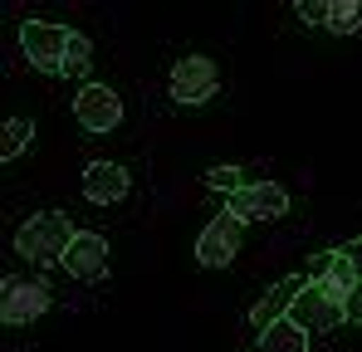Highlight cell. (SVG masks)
I'll use <instances>...</instances> for the list:
<instances>
[{
    "mask_svg": "<svg viewBox=\"0 0 362 352\" xmlns=\"http://www.w3.org/2000/svg\"><path fill=\"white\" fill-rule=\"evenodd\" d=\"M64 269H69V279H78V284H98V279L108 274V240L93 235V230H78L74 245H69V254H64Z\"/></svg>",
    "mask_w": 362,
    "mask_h": 352,
    "instance_id": "9",
    "label": "cell"
},
{
    "mask_svg": "<svg viewBox=\"0 0 362 352\" xmlns=\"http://www.w3.org/2000/svg\"><path fill=\"white\" fill-rule=\"evenodd\" d=\"M74 117H78V127H88V132H113L122 122V98L108 83H83L78 98H74Z\"/></svg>",
    "mask_w": 362,
    "mask_h": 352,
    "instance_id": "8",
    "label": "cell"
},
{
    "mask_svg": "<svg viewBox=\"0 0 362 352\" xmlns=\"http://www.w3.org/2000/svg\"><path fill=\"white\" fill-rule=\"evenodd\" d=\"M74 235L78 230L69 225L64 211H40V216H30V221L15 230V254H20V259H35V264H64Z\"/></svg>",
    "mask_w": 362,
    "mask_h": 352,
    "instance_id": "1",
    "label": "cell"
},
{
    "mask_svg": "<svg viewBox=\"0 0 362 352\" xmlns=\"http://www.w3.org/2000/svg\"><path fill=\"white\" fill-rule=\"evenodd\" d=\"M167 88H172V98H177L181 108H201V103L216 98V88H221V69H216V59H206V54H186V59L172 64Z\"/></svg>",
    "mask_w": 362,
    "mask_h": 352,
    "instance_id": "4",
    "label": "cell"
},
{
    "mask_svg": "<svg viewBox=\"0 0 362 352\" xmlns=\"http://www.w3.org/2000/svg\"><path fill=\"white\" fill-rule=\"evenodd\" d=\"M328 30L333 35H358L362 30V0H328Z\"/></svg>",
    "mask_w": 362,
    "mask_h": 352,
    "instance_id": "14",
    "label": "cell"
},
{
    "mask_svg": "<svg viewBox=\"0 0 362 352\" xmlns=\"http://www.w3.org/2000/svg\"><path fill=\"white\" fill-rule=\"evenodd\" d=\"M226 211L240 221H279V216H289V191L274 181H250L226 201Z\"/></svg>",
    "mask_w": 362,
    "mask_h": 352,
    "instance_id": "7",
    "label": "cell"
},
{
    "mask_svg": "<svg viewBox=\"0 0 362 352\" xmlns=\"http://www.w3.org/2000/svg\"><path fill=\"white\" fill-rule=\"evenodd\" d=\"M303 25H328V0H294Z\"/></svg>",
    "mask_w": 362,
    "mask_h": 352,
    "instance_id": "17",
    "label": "cell"
},
{
    "mask_svg": "<svg viewBox=\"0 0 362 352\" xmlns=\"http://www.w3.org/2000/svg\"><path fill=\"white\" fill-rule=\"evenodd\" d=\"M353 259H358V279H362V240L353 245Z\"/></svg>",
    "mask_w": 362,
    "mask_h": 352,
    "instance_id": "19",
    "label": "cell"
},
{
    "mask_svg": "<svg viewBox=\"0 0 362 352\" xmlns=\"http://www.w3.org/2000/svg\"><path fill=\"white\" fill-rule=\"evenodd\" d=\"M294 323H299L303 333H328V328H338L343 318H348V298L333 289L328 279H308V289L299 293V303H294V313H289Z\"/></svg>",
    "mask_w": 362,
    "mask_h": 352,
    "instance_id": "3",
    "label": "cell"
},
{
    "mask_svg": "<svg viewBox=\"0 0 362 352\" xmlns=\"http://www.w3.org/2000/svg\"><path fill=\"white\" fill-rule=\"evenodd\" d=\"M127 167L118 162H93L88 172H83V196L93 201V206H118L122 196H127Z\"/></svg>",
    "mask_w": 362,
    "mask_h": 352,
    "instance_id": "11",
    "label": "cell"
},
{
    "mask_svg": "<svg viewBox=\"0 0 362 352\" xmlns=\"http://www.w3.org/2000/svg\"><path fill=\"white\" fill-rule=\"evenodd\" d=\"M348 318H358V323H362V289L353 293V303H348Z\"/></svg>",
    "mask_w": 362,
    "mask_h": 352,
    "instance_id": "18",
    "label": "cell"
},
{
    "mask_svg": "<svg viewBox=\"0 0 362 352\" xmlns=\"http://www.w3.org/2000/svg\"><path fill=\"white\" fill-rule=\"evenodd\" d=\"M206 186H211V191H226V196H235V191H240V186H250V181H245L240 167H211V172H206Z\"/></svg>",
    "mask_w": 362,
    "mask_h": 352,
    "instance_id": "16",
    "label": "cell"
},
{
    "mask_svg": "<svg viewBox=\"0 0 362 352\" xmlns=\"http://www.w3.org/2000/svg\"><path fill=\"white\" fill-rule=\"evenodd\" d=\"M88 69H93V45L83 35H74L69 40V54H64V78H83Z\"/></svg>",
    "mask_w": 362,
    "mask_h": 352,
    "instance_id": "15",
    "label": "cell"
},
{
    "mask_svg": "<svg viewBox=\"0 0 362 352\" xmlns=\"http://www.w3.org/2000/svg\"><path fill=\"white\" fill-rule=\"evenodd\" d=\"M69 40H74V30H64L54 20H25L20 25V49H25V59L35 69H45V74H64Z\"/></svg>",
    "mask_w": 362,
    "mask_h": 352,
    "instance_id": "5",
    "label": "cell"
},
{
    "mask_svg": "<svg viewBox=\"0 0 362 352\" xmlns=\"http://www.w3.org/2000/svg\"><path fill=\"white\" fill-rule=\"evenodd\" d=\"M49 284L45 279H25V274H10L0 279V323L5 328H25V323H40L49 313Z\"/></svg>",
    "mask_w": 362,
    "mask_h": 352,
    "instance_id": "2",
    "label": "cell"
},
{
    "mask_svg": "<svg viewBox=\"0 0 362 352\" xmlns=\"http://www.w3.org/2000/svg\"><path fill=\"white\" fill-rule=\"evenodd\" d=\"M255 352H308V333L294 318H279L269 333H259V348Z\"/></svg>",
    "mask_w": 362,
    "mask_h": 352,
    "instance_id": "12",
    "label": "cell"
},
{
    "mask_svg": "<svg viewBox=\"0 0 362 352\" xmlns=\"http://www.w3.org/2000/svg\"><path fill=\"white\" fill-rule=\"evenodd\" d=\"M303 289H308V279H303V274H289V279H279L274 289H269L264 298H259V303H255V308H250V323H255V333H269L279 318H289Z\"/></svg>",
    "mask_w": 362,
    "mask_h": 352,
    "instance_id": "10",
    "label": "cell"
},
{
    "mask_svg": "<svg viewBox=\"0 0 362 352\" xmlns=\"http://www.w3.org/2000/svg\"><path fill=\"white\" fill-rule=\"evenodd\" d=\"M240 245H245V221L230 216V211H221V216L201 230V240H196V259H201L206 269H226V264L240 254Z\"/></svg>",
    "mask_w": 362,
    "mask_h": 352,
    "instance_id": "6",
    "label": "cell"
},
{
    "mask_svg": "<svg viewBox=\"0 0 362 352\" xmlns=\"http://www.w3.org/2000/svg\"><path fill=\"white\" fill-rule=\"evenodd\" d=\"M30 137H35V122H30V117H10L5 132H0V162H15V157L30 147Z\"/></svg>",
    "mask_w": 362,
    "mask_h": 352,
    "instance_id": "13",
    "label": "cell"
}]
</instances>
